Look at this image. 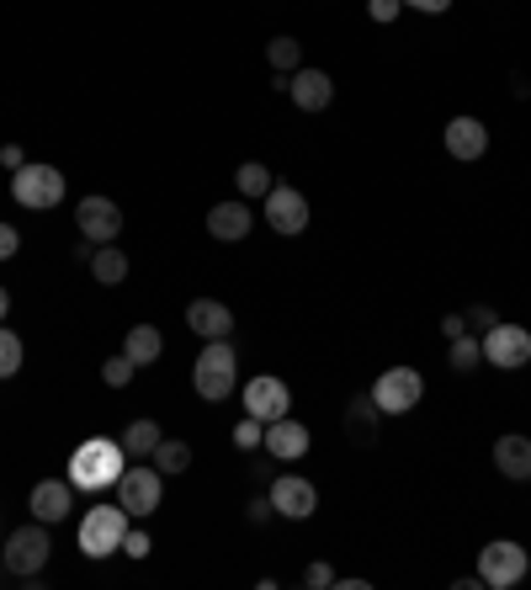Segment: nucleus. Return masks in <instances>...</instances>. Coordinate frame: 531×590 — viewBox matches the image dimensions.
Returning <instances> with one entry per match:
<instances>
[{
	"label": "nucleus",
	"instance_id": "6",
	"mask_svg": "<svg viewBox=\"0 0 531 590\" xmlns=\"http://www.w3.org/2000/svg\"><path fill=\"white\" fill-rule=\"evenodd\" d=\"M11 197H17V208L49 213V208L64 202V171H53V166H32V160H27L22 171H11Z\"/></svg>",
	"mask_w": 531,
	"mask_h": 590
},
{
	"label": "nucleus",
	"instance_id": "12",
	"mask_svg": "<svg viewBox=\"0 0 531 590\" xmlns=\"http://www.w3.org/2000/svg\"><path fill=\"white\" fill-rule=\"evenodd\" d=\"M74 223H80V234H86L91 246H112V240L122 234V208L112 202V197H80Z\"/></svg>",
	"mask_w": 531,
	"mask_h": 590
},
{
	"label": "nucleus",
	"instance_id": "40",
	"mask_svg": "<svg viewBox=\"0 0 531 590\" xmlns=\"http://www.w3.org/2000/svg\"><path fill=\"white\" fill-rule=\"evenodd\" d=\"M6 314H11V293L0 288V324H6Z\"/></svg>",
	"mask_w": 531,
	"mask_h": 590
},
{
	"label": "nucleus",
	"instance_id": "19",
	"mask_svg": "<svg viewBox=\"0 0 531 590\" xmlns=\"http://www.w3.org/2000/svg\"><path fill=\"white\" fill-rule=\"evenodd\" d=\"M483 149H489V128L479 118H452L447 123V154L452 160H483Z\"/></svg>",
	"mask_w": 531,
	"mask_h": 590
},
{
	"label": "nucleus",
	"instance_id": "20",
	"mask_svg": "<svg viewBox=\"0 0 531 590\" xmlns=\"http://www.w3.org/2000/svg\"><path fill=\"white\" fill-rule=\"evenodd\" d=\"M494 468L505 479H531V437H500L494 442Z\"/></svg>",
	"mask_w": 531,
	"mask_h": 590
},
{
	"label": "nucleus",
	"instance_id": "27",
	"mask_svg": "<svg viewBox=\"0 0 531 590\" xmlns=\"http://www.w3.org/2000/svg\"><path fill=\"white\" fill-rule=\"evenodd\" d=\"M22 362H27V346H22V336L0 324V383H6V378H17V372H22Z\"/></svg>",
	"mask_w": 531,
	"mask_h": 590
},
{
	"label": "nucleus",
	"instance_id": "38",
	"mask_svg": "<svg viewBox=\"0 0 531 590\" xmlns=\"http://www.w3.org/2000/svg\"><path fill=\"white\" fill-rule=\"evenodd\" d=\"M441 336H447V341L468 336V320H462V314H447V320H441Z\"/></svg>",
	"mask_w": 531,
	"mask_h": 590
},
{
	"label": "nucleus",
	"instance_id": "37",
	"mask_svg": "<svg viewBox=\"0 0 531 590\" xmlns=\"http://www.w3.org/2000/svg\"><path fill=\"white\" fill-rule=\"evenodd\" d=\"M0 166H6V171H22V166H27V149L22 144H6V149H0Z\"/></svg>",
	"mask_w": 531,
	"mask_h": 590
},
{
	"label": "nucleus",
	"instance_id": "32",
	"mask_svg": "<svg viewBox=\"0 0 531 590\" xmlns=\"http://www.w3.org/2000/svg\"><path fill=\"white\" fill-rule=\"evenodd\" d=\"M462 320H468V336H483V330H494V324H500V314H494L489 303H473Z\"/></svg>",
	"mask_w": 531,
	"mask_h": 590
},
{
	"label": "nucleus",
	"instance_id": "29",
	"mask_svg": "<svg viewBox=\"0 0 531 590\" xmlns=\"http://www.w3.org/2000/svg\"><path fill=\"white\" fill-rule=\"evenodd\" d=\"M447 362H452V372H473L483 362V341L479 336H458L452 351H447Z\"/></svg>",
	"mask_w": 531,
	"mask_h": 590
},
{
	"label": "nucleus",
	"instance_id": "17",
	"mask_svg": "<svg viewBox=\"0 0 531 590\" xmlns=\"http://www.w3.org/2000/svg\"><path fill=\"white\" fill-rule=\"evenodd\" d=\"M288 97L298 101L303 112H324V107L335 101V80H330L324 70H309V64H303V70H292V80H288Z\"/></svg>",
	"mask_w": 531,
	"mask_h": 590
},
{
	"label": "nucleus",
	"instance_id": "15",
	"mask_svg": "<svg viewBox=\"0 0 531 590\" xmlns=\"http://www.w3.org/2000/svg\"><path fill=\"white\" fill-rule=\"evenodd\" d=\"M187 324L202 341H223V336H234V309L218 303V298H192L187 303Z\"/></svg>",
	"mask_w": 531,
	"mask_h": 590
},
{
	"label": "nucleus",
	"instance_id": "18",
	"mask_svg": "<svg viewBox=\"0 0 531 590\" xmlns=\"http://www.w3.org/2000/svg\"><path fill=\"white\" fill-rule=\"evenodd\" d=\"M250 229H256V213H250L244 202H213V208H208V234H213V240H229V246H234Z\"/></svg>",
	"mask_w": 531,
	"mask_h": 590
},
{
	"label": "nucleus",
	"instance_id": "8",
	"mask_svg": "<svg viewBox=\"0 0 531 590\" xmlns=\"http://www.w3.org/2000/svg\"><path fill=\"white\" fill-rule=\"evenodd\" d=\"M367 393H372V404H378L383 416H410L414 404L425 399V378L414 368H388Z\"/></svg>",
	"mask_w": 531,
	"mask_h": 590
},
{
	"label": "nucleus",
	"instance_id": "7",
	"mask_svg": "<svg viewBox=\"0 0 531 590\" xmlns=\"http://www.w3.org/2000/svg\"><path fill=\"white\" fill-rule=\"evenodd\" d=\"M527 569H531V559H527V548H521V542L494 538L479 553V586L510 590V586H521V580H527Z\"/></svg>",
	"mask_w": 531,
	"mask_h": 590
},
{
	"label": "nucleus",
	"instance_id": "4",
	"mask_svg": "<svg viewBox=\"0 0 531 590\" xmlns=\"http://www.w3.org/2000/svg\"><path fill=\"white\" fill-rule=\"evenodd\" d=\"M49 559H53L49 521H27V527H17V532L6 538V569H11L17 580H38Z\"/></svg>",
	"mask_w": 531,
	"mask_h": 590
},
{
	"label": "nucleus",
	"instance_id": "9",
	"mask_svg": "<svg viewBox=\"0 0 531 590\" xmlns=\"http://www.w3.org/2000/svg\"><path fill=\"white\" fill-rule=\"evenodd\" d=\"M479 341H483V362H489V368L515 372V368H527L531 362V330H521V324L500 320L494 330H483Z\"/></svg>",
	"mask_w": 531,
	"mask_h": 590
},
{
	"label": "nucleus",
	"instance_id": "35",
	"mask_svg": "<svg viewBox=\"0 0 531 590\" xmlns=\"http://www.w3.org/2000/svg\"><path fill=\"white\" fill-rule=\"evenodd\" d=\"M303 586H314V590L335 586V569H330V564H309V569H303Z\"/></svg>",
	"mask_w": 531,
	"mask_h": 590
},
{
	"label": "nucleus",
	"instance_id": "28",
	"mask_svg": "<svg viewBox=\"0 0 531 590\" xmlns=\"http://www.w3.org/2000/svg\"><path fill=\"white\" fill-rule=\"evenodd\" d=\"M234 181H240V197H266L277 181H271V171H266L261 160H244L240 171H234Z\"/></svg>",
	"mask_w": 531,
	"mask_h": 590
},
{
	"label": "nucleus",
	"instance_id": "25",
	"mask_svg": "<svg viewBox=\"0 0 531 590\" xmlns=\"http://www.w3.org/2000/svg\"><path fill=\"white\" fill-rule=\"evenodd\" d=\"M149 463L160 468V473H176V479H181V473L192 468V447H187V442H170V437H160V447L149 452Z\"/></svg>",
	"mask_w": 531,
	"mask_h": 590
},
{
	"label": "nucleus",
	"instance_id": "3",
	"mask_svg": "<svg viewBox=\"0 0 531 590\" xmlns=\"http://www.w3.org/2000/svg\"><path fill=\"white\" fill-rule=\"evenodd\" d=\"M128 511L122 506H91L86 517H80V553L86 559H112L122 553V538H128Z\"/></svg>",
	"mask_w": 531,
	"mask_h": 590
},
{
	"label": "nucleus",
	"instance_id": "22",
	"mask_svg": "<svg viewBox=\"0 0 531 590\" xmlns=\"http://www.w3.org/2000/svg\"><path fill=\"white\" fill-rule=\"evenodd\" d=\"M86 267H91V277H97L101 288H118V282H128V256H122L118 246H97Z\"/></svg>",
	"mask_w": 531,
	"mask_h": 590
},
{
	"label": "nucleus",
	"instance_id": "1",
	"mask_svg": "<svg viewBox=\"0 0 531 590\" xmlns=\"http://www.w3.org/2000/svg\"><path fill=\"white\" fill-rule=\"evenodd\" d=\"M122 468H128V452H122V442H112V437H91V442L74 447L70 458V484L86 494H101L112 490L122 479Z\"/></svg>",
	"mask_w": 531,
	"mask_h": 590
},
{
	"label": "nucleus",
	"instance_id": "34",
	"mask_svg": "<svg viewBox=\"0 0 531 590\" xmlns=\"http://www.w3.org/2000/svg\"><path fill=\"white\" fill-rule=\"evenodd\" d=\"M399 11H404V0H367V17L372 22H393Z\"/></svg>",
	"mask_w": 531,
	"mask_h": 590
},
{
	"label": "nucleus",
	"instance_id": "2",
	"mask_svg": "<svg viewBox=\"0 0 531 590\" xmlns=\"http://www.w3.org/2000/svg\"><path fill=\"white\" fill-rule=\"evenodd\" d=\"M192 383L208 404H223V399L234 393V383H240V357H234L229 336L202 346V357H197V368H192Z\"/></svg>",
	"mask_w": 531,
	"mask_h": 590
},
{
	"label": "nucleus",
	"instance_id": "21",
	"mask_svg": "<svg viewBox=\"0 0 531 590\" xmlns=\"http://www.w3.org/2000/svg\"><path fill=\"white\" fill-rule=\"evenodd\" d=\"M122 351L133 357V368H149V362H160V351H166V336H160L154 324H133V330L122 336Z\"/></svg>",
	"mask_w": 531,
	"mask_h": 590
},
{
	"label": "nucleus",
	"instance_id": "10",
	"mask_svg": "<svg viewBox=\"0 0 531 590\" xmlns=\"http://www.w3.org/2000/svg\"><path fill=\"white\" fill-rule=\"evenodd\" d=\"M271 511L288 521H309L319 511V490L303 473H277V479H271Z\"/></svg>",
	"mask_w": 531,
	"mask_h": 590
},
{
	"label": "nucleus",
	"instance_id": "33",
	"mask_svg": "<svg viewBox=\"0 0 531 590\" xmlns=\"http://www.w3.org/2000/svg\"><path fill=\"white\" fill-rule=\"evenodd\" d=\"M122 553H128V559H149V532H144V527H128V538H122Z\"/></svg>",
	"mask_w": 531,
	"mask_h": 590
},
{
	"label": "nucleus",
	"instance_id": "36",
	"mask_svg": "<svg viewBox=\"0 0 531 590\" xmlns=\"http://www.w3.org/2000/svg\"><path fill=\"white\" fill-rule=\"evenodd\" d=\"M17 250H22V234H17L11 223H0V261H11Z\"/></svg>",
	"mask_w": 531,
	"mask_h": 590
},
{
	"label": "nucleus",
	"instance_id": "31",
	"mask_svg": "<svg viewBox=\"0 0 531 590\" xmlns=\"http://www.w3.org/2000/svg\"><path fill=\"white\" fill-rule=\"evenodd\" d=\"M266 442V420H256V416H244L240 426H234V447H244V452H256V447Z\"/></svg>",
	"mask_w": 531,
	"mask_h": 590
},
{
	"label": "nucleus",
	"instance_id": "16",
	"mask_svg": "<svg viewBox=\"0 0 531 590\" xmlns=\"http://www.w3.org/2000/svg\"><path fill=\"white\" fill-rule=\"evenodd\" d=\"M27 506H32V521H53V527H59V521L74 511V484L70 479H43V484H32V500H27Z\"/></svg>",
	"mask_w": 531,
	"mask_h": 590
},
{
	"label": "nucleus",
	"instance_id": "30",
	"mask_svg": "<svg viewBox=\"0 0 531 590\" xmlns=\"http://www.w3.org/2000/svg\"><path fill=\"white\" fill-rule=\"evenodd\" d=\"M133 357H128V351H118V357H107V362H101V383H107V389H128V383H133Z\"/></svg>",
	"mask_w": 531,
	"mask_h": 590
},
{
	"label": "nucleus",
	"instance_id": "5",
	"mask_svg": "<svg viewBox=\"0 0 531 590\" xmlns=\"http://www.w3.org/2000/svg\"><path fill=\"white\" fill-rule=\"evenodd\" d=\"M112 490H118V506L128 511V517L144 521V517H154V511H160V500H166V473H160L154 463H149V468L144 463H128Z\"/></svg>",
	"mask_w": 531,
	"mask_h": 590
},
{
	"label": "nucleus",
	"instance_id": "11",
	"mask_svg": "<svg viewBox=\"0 0 531 590\" xmlns=\"http://www.w3.org/2000/svg\"><path fill=\"white\" fill-rule=\"evenodd\" d=\"M244 416H256V420H282L292 416V389L282 383V378H271V372H261V378H250L244 383Z\"/></svg>",
	"mask_w": 531,
	"mask_h": 590
},
{
	"label": "nucleus",
	"instance_id": "14",
	"mask_svg": "<svg viewBox=\"0 0 531 590\" xmlns=\"http://www.w3.org/2000/svg\"><path fill=\"white\" fill-rule=\"evenodd\" d=\"M309 442H314V437H309V426H303V420H292V416H282V420H271V426H266L261 447L277 458V463H298V458H309Z\"/></svg>",
	"mask_w": 531,
	"mask_h": 590
},
{
	"label": "nucleus",
	"instance_id": "24",
	"mask_svg": "<svg viewBox=\"0 0 531 590\" xmlns=\"http://www.w3.org/2000/svg\"><path fill=\"white\" fill-rule=\"evenodd\" d=\"M378 420H383V410L372 404V393H357L351 410H345V426L357 431V442H372V437H378Z\"/></svg>",
	"mask_w": 531,
	"mask_h": 590
},
{
	"label": "nucleus",
	"instance_id": "39",
	"mask_svg": "<svg viewBox=\"0 0 531 590\" xmlns=\"http://www.w3.org/2000/svg\"><path fill=\"white\" fill-rule=\"evenodd\" d=\"M414 11H425V17H441V11H452V0H404Z\"/></svg>",
	"mask_w": 531,
	"mask_h": 590
},
{
	"label": "nucleus",
	"instance_id": "26",
	"mask_svg": "<svg viewBox=\"0 0 531 590\" xmlns=\"http://www.w3.org/2000/svg\"><path fill=\"white\" fill-rule=\"evenodd\" d=\"M266 64H271L277 74L303 70V49H298V38H271V43H266Z\"/></svg>",
	"mask_w": 531,
	"mask_h": 590
},
{
	"label": "nucleus",
	"instance_id": "23",
	"mask_svg": "<svg viewBox=\"0 0 531 590\" xmlns=\"http://www.w3.org/2000/svg\"><path fill=\"white\" fill-rule=\"evenodd\" d=\"M118 442H122V452H128V458H149V452L160 447V426H154V420H128Z\"/></svg>",
	"mask_w": 531,
	"mask_h": 590
},
{
	"label": "nucleus",
	"instance_id": "13",
	"mask_svg": "<svg viewBox=\"0 0 531 590\" xmlns=\"http://www.w3.org/2000/svg\"><path fill=\"white\" fill-rule=\"evenodd\" d=\"M261 202H266V223L277 234H303L309 229V197L298 192V187H271Z\"/></svg>",
	"mask_w": 531,
	"mask_h": 590
}]
</instances>
